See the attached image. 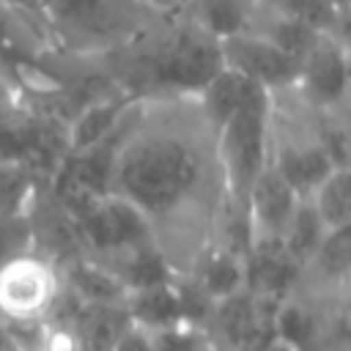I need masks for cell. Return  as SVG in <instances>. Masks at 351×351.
Instances as JSON below:
<instances>
[{"instance_id":"6da1fadb","label":"cell","mask_w":351,"mask_h":351,"mask_svg":"<svg viewBox=\"0 0 351 351\" xmlns=\"http://www.w3.org/2000/svg\"><path fill=\"white\" fill-rule=\"evenodd\" d=\"M107 195L143 214L176 277L192 271L230 206L217 134L195 96L132 101L112 137Z\"/></svg>"},{"instance_id":"7a4b0ae2","label":"cell","mask_w":351,"mask_h":351,"mask_svg":"<svg viewBox=\"0 0 351 351\" xmlns=\"http://www.w3.org/2000/svg\"><path fill=\"white\" fill-rule=\"evenodd\" d=\"M137 8L143 5L134 0H41V25L60 52L104 58L156 16H143Z\"/></svg>"},{"instance_id":"3957f363","label":"cell","mask_w":351,"mask_h":351,"mask_svg":"<svg viewBox=\"0 0 351 351\" xmlns=\"http://www.w3.org/2000/svg\"><path fill=\"white\" fill-rule=\"evenodd\" d=\"M269 121H271V93L261 85H252L239 110L214 132L217 156L225 178L230 203L244 208V197L269 165Z\"/></svg>"},{"instance_id":"277c9868","label":"cell","mask_w":351,"mask_h":351,"mask_svg":"<svg viewBox=\"0 0 351 351\" xmlns=\"http://www.w3.org/2000/svg\"><path fill=\"white\" fill-rule=\"evenodd\" d=\"M63 296L60 269L36 250H25L0 266V321L36 326L52 318Z\"/></svg>"},{"instance_id":"5b68a950","label":"cell","mask_w":351,"mask_h":351,"mask_svg":"<svg viewBox=\"0 0 351 351\" xmlns=\"http://www.w3.org/2000/svg\"><path fill=\"white\" fill-rule=\"evenodd\" d=\"M296 96L321 115H346L348 107V49L337 30H321L299 58Z\"/></svg>"},{"instance_id":"8992f818","label":"cell","mask_w":351,"mask_h":351,"mask_svg":"<svg viewBox=\"0 0 351 351\" xmlns=\"http://www.w3.org/2000/svg\"><path fill=\"white\" fill-rule=\"evenodd\" d=\"M77 219L85 252L96 261H112L140 247H156L143 214L115 195L96 197Z\"/></svg>"},{"instance_id":"52a82bcc","label":"cell","mask_w":351,"mask_h":351,"mask_svg":"<svg viewBox=\"0 0 351 351\" xmlns=\"http://www.w3.org/2000/svg\"><path fill=\"white\" fill-rule=\"evenodd\" d=\"M219 49H222L225 69L266 88L269 93L288 90L296 85L299 60L250 27H241V30L219 38Z\"/></svg>"},{"instance_id":"ba28073f","label":"cell","mask_w":351,"mask_h":351,"mask_svg":"<svg viewBox=\"0 0 351 351\" xmlns=\"http://www.w3.org/2000/svg\"><path fill=\"white\" fill-rule=\"evenodd\" d=\"M299 203H302V197L296 195V189L271 165H266L244 197V214H247L252 244L280 241L285 236Z\"/></svg>"},{"instance_id":"9c48e42d","label":"cell","mask_w":351,"mask_h":351,"mask_svg":"<svg viewBox=\"0 0 351 351\" xmlns=\"http://www.w3.org/2000/svg\"><path fill=\"white\" fill-rule=\"evenodd\" d=\"M186 280L211 302V304H219L241 291H247V266H244V258L225 250V247H217L211 244L200 258L197 263L192 266V271L186 274Z\"/></svg>"},{"instance_id":"30bf717a","label":"cell","mask_w":351,"mask_h":351,"mask_svg":"<svg viewBox=\"0 0 351 351\" xmlns=\"http://www.w3.org/2000/svg\"><path fill=\"white\" fill-rule=\"evenodd\" d=\"M123 307H126V315L132 324L145 326L151 332H165V329H173L178 324H186L184 302H181V291H178L176 277L167 282H159V285L129 291L123 299Z\"/></svg>"},{"instance_id":"8fae6325","label":"cell","mask_w":351,"mask_h":351,"mask_svg":"<svg viewBox=\"0 0 351 351\" xmlns=\"http://www.w3.org/2000/svg\"><path fill=\"white\" fill-rule=\"evenodd\" d=\"M63 288L80 304H123L126 288L121 280L96 258L82 255L60 266Z\"/></svg>"},{"instance_id":"7c38bea8","label":"cell","mask_w":351,"mask_h":351,"mask_svg":"<svg viewBox=\"0 0 351 351\" xmlns=\"http://www.w3.org/2000/svg\"><path fill=\"white\" fill-rule=\"evenodd\" d=\"M49 184L19 156H0V219H27Z\"/></svg>"},{"instance_id":"4fadbf2b","label":"cell","mask_w":351,"mask_h":351,"mask_svg":"<svg viewBox=\"0 0 351 351\" xmlns=\"http://www.w3.org/2000/svg\"><path fill=\"white\" fill-rule=\"evenodd\" d=\"M304 200L313 206L326 230L351 228V170H332Z\"/></svg>"},{"instance_id":"5bb4252c","label":"cell","mask_w":351,"mask_h":351,"mask_svg":"<svg viewBox=\"0 0 351 351\" xmlns=\"http://www.w3.org/2000/svg\"><path fill=\"white\" fill-rule=\"evenodd\" d=\"M324 236H326L324 222L318 219V214L313 211V206L307 200H302L299 208H296V214H293V219H291V225H288V230H285V236L280 239V244L291 255V261L304 269V263L313 258V252L318 250V244H321Z\"/></svg>"},{"instance_id":"9a60e30c","label":"cell","mask_w":351,"mask_h":351,"mask_svg":"<svg viewBox=\"0 0 351 351\" xmlns=\"http://www.w3.org/2000/svg\"><path fill=\"white\" fill-rule=\"evenodd\" d=\"M25 250H33L30 222L27 219H0V266Z\"/></svg>"},{"instance_id":"2e32d148","label":"cell","mask_w":351,"mask_h":351,"mask_svg":"<svg viewBox=\"0 0 351 351\" xmlns=\"http://www.w3.org/2000/svg\"><path fill=\"white\" fill-rule=\"evenodd\" d=\"M110 351H156V335L145 326H137L129 321V326L118 335Z\"/></svg>"},{"instance_id":"e0dca14e","label":"cell","mask_w":351,"mask_h":351,"mask_svg":"<svg viewBox=\"0 0 351 351\" xmlns=\"http://www.w3.org/2000/svg\"><path fill=\"white\" fill-rule=\"evenodd\" d=\"M137 5H143L148 14L156 16H173V14H184L186 0H134Z\"/></svg>"},{"instance_id":"ac0fdd59","label":"cell","mask_w":351,"mask_h":351,"mask_svg":"<svg viewBox=\"0 0 351 351\" xmlns=\"http://www.w3.org/2000/svg\"><path fill=\"white\" fill-rule=\"evenodd\" d=\"M318 351H348V346H340V343H332V346H321Z\"/></svg>"},{"instance_id":"d6986e66","label":"cell","mask_w":351,"mask_h":351,"mask_svg":"<svg viewBox=\"0 0 351 351\" xmlns=\"http://www.w3.org/2000/svg\"><path fill=\"white\" fill-rule=\"evenodd\" d=\"M186 3H189V0H186Z\"/></svg>"}]
</instances>
